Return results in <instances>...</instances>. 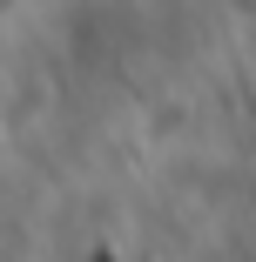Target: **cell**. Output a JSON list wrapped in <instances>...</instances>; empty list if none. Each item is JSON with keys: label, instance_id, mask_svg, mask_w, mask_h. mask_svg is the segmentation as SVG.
<instances>
[{"label": "cell", "instance_id": "6da1fadb", "mask_svg": "<svg viewBox=\"0 0 256 262\" xmlns=\"http://www.w3.org/2000/svg\"><path fill=\"white\" fill-rule=\"evenodd\" d=\"M7 7H21V0H0V14H7Z\"/></svg>", "mask_w": 256, "mask_h": 262}]
</instances>
